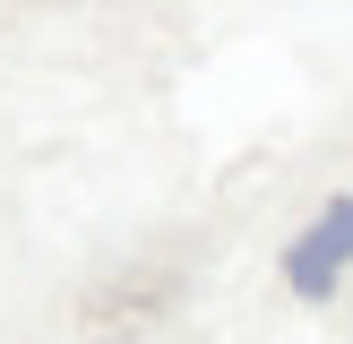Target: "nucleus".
<instances>
[{
    "label": "nucleus",
    "instance_id": "1",
    "mask_svg": "<svg viewBox=\"0 0 353 344\" xmlns=\"http://www.w3.org/2000/svg\"><path fill=\"white\" fill-rule=\"evenodd\" d=\"M345 267H353V198H336V206H327V215L310 224L302 241H293V258H285L293 292H310V301H319V292L336 284Z\"/></svg>",
    "mask_w": 353,
    "mask_h": 344
}]
</instances>
